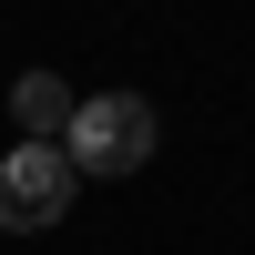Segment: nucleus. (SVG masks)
Here are the masks:
<instances>
[{
  "label": "nucleus",
  "mask_w": 255,
  "mask_h": 255,
  "mask_svg": "<svg viewBox=\"0 0 255 255\" xmlns=\"http://www.w3.org/2000/svg\"><path fill=\"white\" fill-rule=\"evenodd\" d=\"M61 153H72V174H143V153H153V102H143V92H92V102H72Z\"/></svg>",
  "instance_id": "nucleus-1"
},
{
  "label": "nucleus",
  "mask_w": 255,
  "mask_h": 255,
  "mask_svg": "<svg viewBox=\"0 0 255 255\" xmlns=\"http://www.w3.org/2000/svg\"><path fill=\"white\" fill-rule=\"evenodd\" d=\"M72 153L61 143H10L0 153V235H41V225L72 215Z\"/></svg>",
  "instance_id": "nucleus-2"
},
{
  "label": "nucleus",
  "mask_w": 255,
  "mask_h": 255,
  "mask_svg": "<svg viewBox=\"0 0 255 255\" xmlns=\"http://www.w3.org/2000/svg\"><path fill=\"white\" fill-rule=\"evenodd\" d=\"M10 113H20V143H51V133H72V82H61V72H20Z\"/></svg>",
  "instance_id": "nucleus-3"
}]
</instances>
